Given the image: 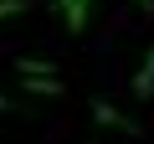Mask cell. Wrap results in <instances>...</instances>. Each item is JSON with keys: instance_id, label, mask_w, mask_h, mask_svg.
Returning <instances> with one entry per match:
<instances>
[{"instance_id": "6da1fadb", "label": "cell", "mask_w": 154, "mask_h": 144, "mask_svg": "<svg viewBox=\"0 0 154 144\" xmlns=\"http://www.w3.org/2000/svg\"><path fill=\"white\" fill-rule=\"evenodd\" d=\"M57 11H62V26L77 36V31L88 26V11H93V0H57Z\"/></svg>"}, {"instance_id": "277c9868", "label": "cell", "mask_w": 154, "mask_h": 144, "mask_svg": "<svg viewBox=\"0 0 154 144\" xmlns=\"http://www.w3.org/2000/svg\"><path fill=\"white\" fill-rule=\"evenodd\" d=\"M16 72H21V77H57V62L51 57H21Z\"/></svg>"}, {"instance_id": "52a82bcc", "label": "cell", "mask_w": 154, "mask_h": 144, "mask_svg": "<svg viewBox=\"0 0 154 144\" xmlns=\"http://www.w3.org/2000/svg\"><path fill=\"white\" fill-rule=\"evenodd\" d=\"M134 5H139V16H154V0H134Z\"/></svg>"}, {"instance_id": "3957f363", "label": "cell", "mask_w": 154, "mask_h": 144, "mask_svg": "<svg viewBox=\"0 0 154 144\" xmlns=\"http://www.w3.org/2000/svg\"><path fill=\"white\" fill-rule=\"evenodd\" d=\"M93 118H98V124H108V129H123V134H134V124H128V118H123V113H118L108 98H93Z\"/></svg>"}, {"instance_id": "7a4b0ae2", "label": "cell", "mask_w": 154, "mask_h": 144, "mask_svg": "<svg viewBox=\"0 0 154 144\" xmlns=\"http://www.w3.org/2000/svg\"><path fill=\"white\" fill-rule=\"evenodd\" d=\"M134 98H139V103H149V98H154V46L144 52V67L134 72Z\"/></svg>"}, {"instance_id": "8992f818", "label": "cell", "mask_w": 154, "mask_h": 144, "mask_svg": "<svg viewBox=\"0 0 154 144\" xmlns=\"http://www.w3.org/2000/svg\"><path fill=\"white\" fill-rule=\"evenodd\" d=\"M26 11H31V0H0V21H16Z\"/></svg>"}, {"instance_id": "5b68a950", "label": "cell", "mask_w": 154, "mask_h": 144, "mask_svg": "<svg viewBox=\"0 0 154 144\" xmlns=\"http://www.w3.org/2000/svg\"><path fill=\"white\" fill-rule=\"evenodd\" d=\"M21 88H26L31 98H62V83H57V77H21Z\"/></svg>"}, {"instance_id": "ba28073f", "label": "cell", "mask_w": 154, "mask_h": 144, "mask_svg": "<svg viewBox=\"0 0 154 144\" xmlns=\"http://www.w3.org/2000/svg\"><path fill=\"white\" fill-rule=\"evenodd\" d=\"M11 108H16V103H11V98H5V93H0V113H11Z\"/></svg>"}]
</instances>
